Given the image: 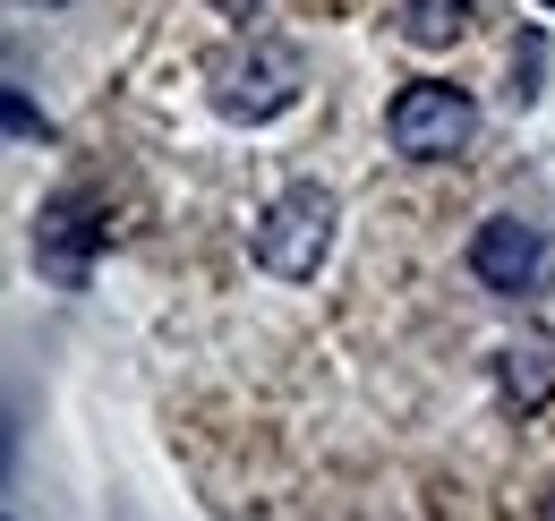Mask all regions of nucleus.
I'll use <instances>...</instances> for the list:
<instances>
[{
    "mask_svg": "<svg viewBox=\"0 0 555 521\" xmlns=\"http://www.w3.org/2000/svg\"><path fill=\"white\" fill-rule=\"evenodd\" d=\"M334 223H343V196L325 189V180H291V189L257 214V265L274 274V282H317V265L334 257Z\"/></svg>",
    "mask_w": 555,
    "mask_h": 521,
    "instance_id": "obj_1",
    "label": "nucleus"
},
{
    "mask_svg": "<svg viewBox=\"0 0 555 521\" xmlns=\"http://www.w3.org/2000/svg\"><path fill=\"white\" fill-rule=\"evenodd\" d=\"M299 86H308V61L291 52V43H248V52H222L206 68V94L222 120H248V129H266L282 120L291 103H299Z\"/></svg>",
    "mask_w": 555,
    "mask_h": 521,
    "instance_id": "obj_2",
    "label": "nucleus"
},
{
    "mask_svg": "<svg viewBox=\"0 0 555 521\" xmlns=\"http://www.w3.org/2000/svg\"><path fill=\"white\" fill-rule=\"evenodd\" d=\"M385 137H393V154H411V163H453V154L479 137V103H470L462 86H444V77H418V86H402V94L385 103Z\"/></svg>",
    "mask_w": 555,
    "mask_h": 521,
    "instance_id": "obj_3",
    "label": "nucleus"
},
{
    "mask_svg": "<svg viewBox=\"0 0 555 521\" xmlns=\"http://www.w3.org/2000/svg\"><path fill=\"white\" fill-rule=\"evenodd\" d=\"M103 196L94 189H52L35 205V265H43V282H61V291H86L94 282V257H103Z\"/></svg>",
    "mask_w": 555,
    "mask_h": 521,
    "instance_id": "obj_4",
    "label": "nucleus"
},
{
    "mask_svg": "<svg viewBox=\"0 0 555 521\" xmlns=\"http://www.w3.org/2000/svg\"><path fill=\"white\" fill-rule=\"evenodd\" d=\"M547 265H555V249H547V231H539L530 214H487L479 231H470V274H479L495 300L539 291V282H547Z\"/></svg>",
    "mask_w": 555,
    "mask_h": 521,
    "instance_id": "obj_5",
    "label": "nucleus"
},
{
    "mask_svg": "<svg viewBox=\"0 0 555 521\" xmlns=\"http://www.w3.org/2000/svg\"><path fill=\"white\" fill-rule=\"evenodd\" d=\"M495 393L513 410H547L555 402V326H521L495 351Z\"/></svg>",
    "mask_w": 555,
    "mask_h": 521,
    "instance_id": "obj_6",
    "label": "nucleus"
},
{
    "mask_svg": "<svg viewBox=\"0 0 555 521\" xmlns=\"http://www.w3.org/2000/svg\"><path fill=\"white\" fill-rule=\"evenodd\" d=\"M470 9L479 0H402V35H411L418 52H436V43H453L470 26Z\"/></svg>",
    "mask_w": 555,
    "mask_h": 521,
    "instance_id": "obj_7",
    "label": "nucleus"
},
{
    "mask_svg": "<svg viewBox=\"0 0 555 521\" xmlns=\"http://www.w3.org/2000/svg\"><path fill=\"white\" fill-rule=\"evenodd\" d=\"M0 120H9V137H17V145H43V137H52V120L26 103V86H9V94H0Z\"/></svg>",
    "mask_w": 555,
    "mask_h": 521,
    "instance_id": "obj_8",
    "label": "nucleus"
},
{
    "mask_svg": "<svg viewBox=\"0 0 555 521\" xmlns=\"http://www.w3.org/2000/svg\"><path fill=\"white\" fill-rule=\"evenodd\" d=\"M17 9H61V0H17Z\"/></svg>",
    "mask_w": 555,
    "mask_h": 521,
    "instance_id": "obj_9",
    "label": "nucleus"
}]
</instances>
